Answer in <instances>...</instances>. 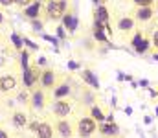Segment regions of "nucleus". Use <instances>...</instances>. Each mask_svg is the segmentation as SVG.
I'll return each mask as SVG.
<instances>
[{"label":"nucleus","mask_w":158,"mask_h":138,"mask_svg":"<svg viewBox=\"0 0 158 138\" xmlns=\"http://www.w3.org/2000/svg\"><path fill=\"white\" fill-rule=\"evenodd\" d=\"M15 6V0H0V7H11Z\"/></svg>","instance_id":"obj_28"},{"label":"nucleus","mask_w":158,"mask_h":138,"mask_svg":"<svg viewBox=\"0 0 158 138\" xmlns=\"http://www.w3.org/2000/svg\"><path fill=\"white\" fill-rule=\"evenodd\" d=\"M42 2H39V0H33L30 6H26L24 9H22V15L28 19V20H33V19H39L40 13H42Z\"/></svg>","instance_id":"obj_12"},{"label":"nucleus","mask_w":158,"mask_h":138,"mask_svg":"<svg viewBox=\"0 0 158 138\" xmlns=\"http://www.w3.org/2000/svg\"><path fill=\"white\" fill-rule=\"evenodd\" d=\"M59 83V74L52 68H44L40 70V77H39V87L42 90H53Z\"/></svg>","instance_id":"obj_3"},{"label":"nucleus","mask_w":158,"mask_h":138,"mask_svg":"<svg viewBox=\"0 0 158 138\" xmlns=\"http://www.w3.org/2000/svg\"><path fill=\"white\" fill-rule=\"evenodd\" d=\"M17 87H19L17 76H13V74H4V76H0V92H2V94H9V92L17 90Z\"/></svg>","instance_id":"obj_10"},{"label":"nucleus","mask_w":158,"mask_h":138,"mask_svg":"<svg viewBox=\"0 0 158 138\" xmlns=\"http://www.w3.org/2000/svg\"><path fill=\"white\" fill-rule=\"evenodd\" d=\"M33 111H42L46 107V90L42 89H31L30 92V103H28Z\"/></svg>","instance_id":"obj_8"},{"label":"nucleus","mask_w":158,"mask_h":138,"mask_svg":"<svg viewBox=\"0 0 158 138\" xmlns=\"http://www.w3.org/2000/svg\"><path fill=\"white\" fill-rule=\"evenodd\" d=\"M30 22H31V28H33L35 31H40V30L44 28V22L39 20V19H33V20H30Z\"/></svg>","instance_id":"obj_25"},{"label":"nucleus","mask_w":158,"mask_h":138,"mask_svg":"<svg viewBox=\"0 0 158 138\" xmlns=\"http://www.w3.org/2000/svg\"><path fill=\"white\" fill-rule=\"evenodd\" d=\"M11 43H13V48H15L17 52H20V50L24 48V39H22L20 33H17V31L11 33Z\"/></svg>","instance_id":"obj_21"},{"label":"nucleus","mask_w":158,"mask_h":138,"mask_svg":"<svg viewBox=\"0 0 158 138\" xmlns=\"http://www.w3.org/2000/svg\"><path fill=\"white\" fill-rule=\"evenodd\" d=\"M66 9H68V0H46L42 6L46 20H61Z\"/></svg>","instance_id":"obj_1"},{"label":"nucleus","mask_w":158,"mask_h":138,"mask_svg":"<svg viewBox=\"0 0 158 138\" xmlns=\"http://www.w3.org/2000/svg\"><path fill=\"white\" fill-rule=\"evenodd\" d=\"M98 131V122H94L90 116H81L76 123V133L79 138H92Z\"/></svg>","instance_id":"obj_2"},{"label":"nucleus","mask_w":158,"mask_h":138,"mask_svg":"<svg viewBox=\"0 0 158 138\" xmlns=\"http://www.w3.org/2000/svg\"><path fill=\"white\" fill-rule=\"evenodd\" d=\"M151 46L158 52V30H155V31H153V35H151Z\"/></svg>","instance_id":"obj_26"},{"label":"nucleus","mask_w":158,"mask_h":138,"mask_svg":"<svg viewBox=\"0 0 158 138\" xmlns=\"http://www.w3.org/2000/svg\"><path fill=\"white\" fill-rule=\"evenodd\" d=\"M109 15H110L109 9L101 4V6H98L96 11H94V20H96V22H101V24H110V22H109Z\"/></svg>","instance_id":"obj_18"},{"label":"nucleus","mask_w":158,"mask_h":138,"mask_svg":"<svg viewBox=\"0 0 158 138\" xmlns=\"http://www.w3.org/2000/svg\"><path fill=\"white\" fill-rule=\"evenodd\" d=\"M31 2H33V0H15V6H19V7H22V9H24V7H26V6H30Z\"/></svg>","instance_id":"obj_27"},{"label":"nucleus","mask_w":158,"mask_h":138,"mask_svg":"<svg viewBox=\"0 0 158 138\" xmlns=\"http://www.w3.org/2000/svg\"><path fill=\"white\" fill-rule=\"evenodd\" d=\"M0 138H9V133H7L4 127H0Z\"/></svg>","instance_id":"obj_31"},{"label":"nucleus","mask_w":158,"mask_h":138,"mask_svg":"<svg viewBox=\"0 0 158 138\" xmlns=\"http://www.w3.org/2000/svg\"><path fill=\"white\" fill-rule=\"evenodd\" d=\"M52 112L57 116V118H68L70 112H72V101L63 98V99H55L53 105H52Z\"/></svg>","instance_id":"obj_7"},{"label":"nucleus","mask_w":158,"mask_h":138,"mask_svg":"<svg viewBox=\"0 0 158 138\" xmlns=\"http://www.w3.org/2000/svg\"><path fill=\"white\" fill-rule=\"evenodd\" d=\"M61 20H63V28H64V30H68L70 33H76V31H77L79 20H77V15H76L74 11H68V13H64Z\"/></svg>","instance_id":"obj_13"},{"label":"nucleus","mask_w":158,"mask_h":138,"mask_svg":"<svg viewBox=\"0 0 158 138\" xmlns=\"http://www.w3.org/2000/svg\"><path fill=\"white\" fill-rule=\"evenodd\" d=\"M155 15H156V17H158V6H156V9H155Z\"/></svg>","instance_id":"obj_33"},{"label":"nucleus","mask_w":158,"mask_h":138,"mask_svg":"<svg viewBox=\"0 0 158 138\" xmlns=\"http://www.w3.org/2000/svg\"><path fill=\"white\" fill-rule=\"evenodd\" d=\"M28 127L31 129V133H35L37 127H39V122H28Z\"/></svg>","instance_id":"obj_30"},{"label":"nucleus","mask_w":158,"mask_h":138,"mask_svg":"<svg viewBox=\"0 0 158 138\" xmlns=\"http://www.w3.org/2000/svg\"><path fill=\"white\" fill-rule=\"evenodd\" d=\"M17 99H19V101H22V103H30V90H28V89H24L22 92H19Z\"/></svg>","instance_id":"obj_24"},{"label":"nucleus","mask_w":158,"mask_h":138,"mask_svg":"<svg viewBox=\"0 0 158 138\" xmlns=\"http://www.w3.org/2000/svg\"><path fill=\"white\" fill-rule=\"evenodd\" d=\"M81 77H83V81H85V83H88L92 89H99V79L94 76V72H92V70H88V68H86V70H83V72H81Z\"/></svg>","instance_id":"obj_19"},{"label":"nucleus","mask_w":158,"mask_h":138,"mask_svg":"<svg viewBox=\"0 0 158 138\" xmlns=\"http://www.w3.org/2000/svg\"><path fill=\"white\" fill-rule=\"evenodd\" d=\"M131 46H132V50L136 52V53H147L149 52V48H151V39H147L142 31H138V33H134V37L131 39Z\"/></svg>","instance_id":"obj_6"},{"label":"nucleus","mask_w":158,"mask_h":138,"mask_svg":"<svg viewBox=\"0 0 158 138\" xmlns=\"http://www.w3.org/2000/svg\"><path fill=\"white\" fill-rule=\"evenodd\" d=\"M70 92H72V89L68 83H57V87L52 90V96H53V99H63V98H68Z\"/></svg>","instance_id":"obj_16"},{"label":"nucleus","mask_w":158,"mask_h":138,"mask_svg":"<svg viewBox=\"0 0 158 138\" xmlns=\"http://www.w3.org/2000/svg\"><path fill=\"white\" fill-rule=\"evenodd\" d=\"M4 22H6V17H4V13L0 11V26H4Z\"/></svg>","instance_id":"obj_32"},{"label":"nucleus","mask_w":158,"mask_h":138,"mask_svg":"<svg viewBox=\"0 0 158 138\" xmlns=\"http://www.w3.org/2000/svg\"><path fill=\"white\" fill-rule=\"evenodd\" d=\"M24 46H28V48H31V50H37V48H39V44L31 43V41H30V39H26V37H24Z\"/></svg>","instance_id":"obj_29"},{"label":"nucleus","mask_w":158,"mask_h":138,"mask_svg":"<svg viewBox=\"0 0 158 138\" xmlns=\"http://www.w3.org/2000/svg\"><path fill=\"white\" fill-rule=\"evenodd\" d=\"M53 135H55V131H53V125L50 122H39L35 136L37 138H53Z\"/></svg>","instance_id":"obj_15"},{"label":"nucleus","mask_w":158,"mask_h":138,"mask_svg":"<svg viewBox=\"0 0 158 138\" xmlns=\"http://www.w3.org/2000/svg\"><path fill=\"white\" fill-rule=\"evenodd\" d=\"M28 122H30V118H28V114H26L24 111H13V112H11V123H13L15 129H24V127H28Z\"/></svg>","instance_id":"obj_14"},{"label":"nucleus","mask_w":158,"mask_h":138,"mask_svg":"<svg viewBox=\"0 0 158 138\" xmlns=\"http://www.w3.org/2000/svg\"><path fill=\"white\" fill-rule=\"evenodd\" d=\"M156 0H132L134 7H149V6H155Z\"/></svg>","instance_id":"obj_23"},{"label":"nucleus","mask_w":158,"mask_h":138,"mask_svg":"<svg viewBox=\"0 0 158 138\" xmlns=\"http://www.w3.org/2000/svg\"><path fill=\"white\" fill-rule=\"evenodd\" d=\"M39 77H40V68L30 65L28 68H22V85L31 90L35 85H39Z\"/></svg>","instance_id":"obj_4"},{"label":"nucleus","mask_w":158,"mask_h":138,"mask_svg":"<svg viewBox=\"0 0 158 138\" xmlns=\"http://www.w3.org/2000/svg\"><path fill=\"white\" fill-rule=\"evenodd\" d=\"M90 118L94 120V122H98V123H101V122H105V112L101 111V107H98V105H92L90 107Z\"/></svg>","instance_id":"obj_20"},{"label":"nucleus","mask_w":158,"mask_h":138,"mask_svg":"<svg viewBox=\"0 0 158 138\" xmlns=\"http://www.w3.org/2000/svg\"><path fill=\"white\" fill-rule=\"evenodd\" d=\"M98 131L103 138H118L119 135V129L114 122H101L98 125Z\"/></svg>","instance_id":"obj_11"},{"label":"nucleus","mask_w":158,"mask_h":138,"mask_svg":"<svg viewBox=\"0 0 158 138\" xmlns=\"http://www.w3.org/2000/svg\"><path fill=\"white\" fill-rule=\"evenodd\" d=\"M19 53H20V66H22V68H28V66H30V52L26 50V46H24Z\"/></svg>","instance_id":"obj_22"},{"label":"nucleus","mask_w":158,"mask_h":138,"mask_svg":"<svg viewBox=\"0 0 158 138\" xmlns=\"http://www.w3.org/2000/svg\"><path fill=\"white\" fill-rule=\"evenodd\" d=\"M155 17H156V15H155V7H153V6H149V7H136L134 13H132V19H134L136 22H140V24L151 22Z\"/></svg>","instance_id":"obj_9"},{"label":"nucleus","mask_w":158,"mask_h":138,"mask_svg":"<svg viewBox=\"0 0 158 138\" xmlns=\"http://www.w3.org/2000/svg\"><path fill=\"white\" fill-rule=\"evenodd\" d=\"M134 26H136V20L132 19V17H121L118 20V30L119 31H123V33H129V31H132L134 30Z\"/></svg>","instance_id":"obj_17"},{"label":"nucleus","mask_w":158,"mask_h":138,"mask_svg":"<svg viewBox=\"0 0 158 138\" xmlns=\"http://www.w3.org/2000/svg\"><path fill=\"white\" fill-rule=\"evenodd\" d=\"M53 131H55V135L59 138H74V133H76L74 125L66 118H59L55 122V125H53Z\"/></svg>","instance_id":"obj_5"}]
</instances>
